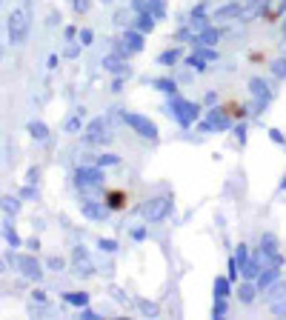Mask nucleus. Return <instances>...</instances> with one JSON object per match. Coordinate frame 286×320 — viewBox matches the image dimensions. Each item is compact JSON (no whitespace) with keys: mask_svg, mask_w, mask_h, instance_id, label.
I'll return each mask as SVG.
<instances>
[{"mask_svg":"<svg viewBox=\"0 0 286 320\" xmlns=\"http://www.w3.org/2000/svg\"><path fill=\"white\" fill-rule=\"evenodd\" d=\"M126 200H129V194H126V192H120V189H112L106 194V203L112 206V209H123V206H126Z\"/></svg>","mask_w":286,"mask_h":320,"instance_id":"f257e3e1","label":"nucleus"}]
</instances>
